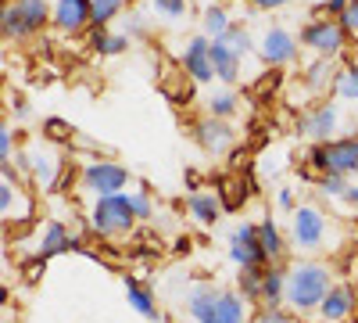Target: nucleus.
Segmentation results:
<instances>
[{
    "mask_svg": "<svg viewBox=\"0 0 358 323\" xmlns=\"http://www.w3.org/2000/svg\"><path fill=\"white\" fill-rule=\"evenodd\" d=\"M330 266L322 262H294L287 273V305L294 312H315L322 298L330 295Z\"/></svg>",
    "mask_w": 358,
    "mask_h": 323,
    "instance_id": "obj_1",
    "label": "nucleus"
},
{
    "mask_svg": "<svg viewBox=\"0 0 358 323\" xmlns=\"http://www.w3.org/2000/svg\"><path fill=\"white\" fill-rule=\"evenodd\" d=\"M136 223L133 194H104L97 198L94 212H90V230L101 238H115V233H129Z\"/></svg>",
    "mask_w": 358,
    "mask_h": 323,
    "instance_id": "obj_2",
    "label": "nucleus"
},
{
    "mask_svg": "<svg viewBox=\"0 0 358 323\" xmlns=\"http://www.w3.org/2000/svg\"><path fill=\"white\" fill-rule=\"evenodd\" d=\"M308 165L315 172H330V176H351L358 172V137H337V140H326V144H315L312 155H308Z\"/></svg>",
    "mask_w": 358,
    "mask_h": 323,
    "instance_id": "obj_3",
    "label": "nucleus"
},
{
    "mask_svg": "<svg viewBox=\"0 0 358 323\" xmlns=\"http://www.w3.org/2000/svg\"><path fill=\"white\" fill-rule=\"evenodd\" d=\"M47 18H54L47 0H15V4H4V36L8 40H25L40 33L47 25Z\"/></svg>",
    "mask_w": 358,
    "mask_h": 323,
    "instance_id": "obj_4",
    "label": "nucleus"
},
{
    "mask_svg": "<svg viewBox=\"0 0 358 323\" xmlns=\"http://www.w3.org/2000/svg\"><path fill=\"white\" fill-rule=\"evenodd\" d=\"M326 233H330V219L319 205H297L290 216V241L301 252H322Z\"/></svg>",
    "mask_w": 358,
    "mask_h": 323,
    "instance_id": "obj_5",
    "label": "nucleus"
},
{
    "mask_svg": "<svg viewBox=\"0 0 358 323\" xmlns=\"http://www.w3.org/2000/svg\"><path fill=\"white\" fill-rule=\"evenodd\" d=\"M126 184H129V169L118 165V162L94 158V162H86V169H83V187L94 191L97 198H104V194H122Z\"/></svg>",
    "mask_w": 358,
    "mask_h": 323,
    "instance_id": "obj_6",
    "label": "nucleus"
},
{
    "mask_svg": "<svg viewBox=\"0 0 358 323\" xmlns=\"http://www.w3.org/2000/svg\"><path fill=\"white\" fill-rule=\"evenodd\" d=\"M344 40H348V29H344L341 22H334V18H315V22H308V25L301 29V43L312 47L319 57L341 54Z\"/></svg>",
    "mask_w": 358,
    "mask_h": 323,
    "instance_id": "obj_7",
    "label": "nucleus"
},
{
    "mask_svg": "<svg viewBox=\"0 0 358 323\" xmlns=\"http://www.w3.org/2000/svg\"><path fill=\"white\" fill-rule=\"evenodd\" d=\"M229 259H233L241 270L268 266L265 255H262V241H258V223H241V226H233V233H229Z\"/></svg>",
    "mask_w": 358,
    "mask_h": 323,
    "instance_id": "obj_8",
    "label": "nucleus"
},
{
    "mask_svg": "<svg viewBox=\"0 0 358 323\" xmlns=\"http://www.w3.org/2000/svg\"><path fill=\"white\" fill-rule=\"evenodd\" d=\"M194 137H197V144H201L208 155H222V151H229V148H233V140H236L233 126H229L226 119H215V115L201 119V123L194 126Z\"/></svg>",
    "mask_w": 358,
    "mask_h": 323,
    "instance_id": "obj_9",
    "label": "nucleus"
},
{
    "mask_svg": "<svg viewBox=\"0 0 358 323\" xmlns=\"http://www.w3.org/2000/svg\"><path fill=\"white\" fill-rule=\"evenodd\" d=\"M94 22V0H57L54 4V25L62 33H83Z\"/></svg>",
    "mask_w": 358,
    "mask_h": 323,
    "instance_id": "obj_10",
    "label": "nucleus"
},
{
    "mask_svg": "<svg viewBox=\"0 0 358 323\" xmlns=\"http://www.w3.org/2000/svg\"><path fill=\"white\" fill-rule=\"evenodd\" d=\"M183 69L197 79V83H208L215 79V65H212V40L208 36H194L183 50Z\"/></svg>",
    "mask_w": 358,
    "mask_h": 323,
    "instance_id": "obj_11",
    "label": "nucleus"
},
{
    "mask_svg": "<svg viewBox=\"0 0 358 323\" xmlns=\"http://www.w3.org/2000/svg\"><path fill=\"white\" fill-rule=\"evenodd\" d=\"M337 123H341L337 104H315L312 111L301 115V133L312 137V140H319V144H326V140H330V133L337 130Z\"/></svg>",
    "mask_w": 358,
    "mask_h": 323,
    "instance_id": "obj_12",
    "label": "nucleus"
},
{
    "mask_svg": "<svg viewBox=\"0 0 358 323\" xmlns=\"http://www.w3.org/2000/svg\"><path fill=\"white\" fill-rule=\"evenodd\" d=\"M262 57L273 69H280V65H287V62L297 57V40L287 33V29H268V33L262 36Z\"/></svg>",
    "mask_w": 358,
    "mask_h": 323,
    "instance_id": "obj_13",
    "label": "nucleus"
},
{
    "mask_svg": "<svg viewBox=\"0 0 358 323\" xmlns=\"http://www.w3.org/2000/svg\"><path fill=\"white\" fill-rule=\"evenodd\" d=\"M355 309H358L355 287H351V284H334V287H330V295H326L322 305H319V316H322V319H330V323H341V319H348Z\"/></svg>",
    "mask_w": 358,
    "mask_h": 323,
    "instance_id": "obj_14",
    "label": "nucleus"
},
{
    "mask_svg": "<svg viewBox=\"0 0 358 323\" xmlns=\"http://www.w3.org/2000/svg\"><path fill=\"white\" fill-rule=\"evenodd\" d=\"M62 252H79V241L72 238V233L65 230L62 219H50L47 230H43V238H40V248H36V259H50V255H62Z\"/></svg>",
    "mask_w": 358,
    "mask_h": 323,
    "instance_id": "obj_15",
    "label": "nucleus"
},
{
    "mask_svg": "<svg viewBox=\"0 0 358 323\" xmlns=\"http://www.w3.org/2000/svg\"><path fill=\"white\" fill-rule=\"evenodd\" d=\"M219 295H222V291H215L212 284H201L194 295L187 298V312L197 323H222V316H219Z\"/></svg>",
    "mask_w": 358,
    "mask_h": 323,
    "instance_id": "obj_16",
    "label": "nucleus"
},
{
    "mask_svg": "<svg viewBox=\"0 0 358 323\" xmlns=\"http://www.w3.org/2000/svg\"><path fill=\"white\" fill-rule=\"evenodd\" d=\"M212 65H215V79L236 83V76H241V54L226 40H212Z\"/></svg>",
    "mask_w": 358,
    "mask_h": 323,
    "instance_id": "obj_17",
    "label": "nucleus"
},
{
    "mask_svg": "<svg viewBox=\"0 0 358 323\" xmlns=\"http://www.w3.org/2000/svg\"><path fill=\"white\" fill-rule=\"evenodd\" d=\"M187 205H190V216H194L201 226H215L219 216H222V201H219V194H212V191H194Z\"/></svg>",
    "mask_w": 358,
    "mask_h": 323,
    "instance_id": "obj_18",
    "label": "nucleus"
},
{
    "mask_svg": "<svg viewBox=\"0 0 358 323\" xmlns=\"http://www.w3.org/2000/svg\"><path fill=\"white\" fill-rule=\"evenodd\" d=\"M194 76L187 72V69H179V72H165L162 76V94L172 101V104H187L190 97H194Z\"/></svg>",
    "mask_w": 358,
    "mask_h": 323,
    "instance_id": "obj_19",
    "label": "nucleus"
},
{
    "mask_svg": "<svg viewBox=\"0 0 358 323\" xmlns=\"http://www.w3.org/2000/svg\"><path fill=\"white\" fill-rule=\"evenodd\" d=\"M262 305L280 309V302H287V273L276 266H265V280H262Z\"/></svg>",
    "mask_w": 358,
    "mask_h": 323,
    "instance_id": "obj_20",
    "label": "nucleus"
},
{
    "mask_svg": "<svg viewBox=\"0 0 358 323\" xmlns=\"http://www.w3.org/2000/svg\"><path fill=\"white\" fill-rule=\"evenodd\" d=\"M126 295H129V305H133L143 319H158V305H155L151 287H143L136 277H126Z\"/></svg>",
    "mask_w": 358,
    "mask_h": 323,
    "instance_id": "obj_21",
    "label": "nucleus"
},
{
    "mask_svg": "<svg viewBox=\"0 0 358 323\" xmlns=\"http://www.w3.org/2000/svg\"><path fill=\"white\" fill-rule=\"evenodd\" d=\"M258 241H262L265 262L273 266V262L283 255V233H280V226H276L273 219H262V223H258Z\"/></svg>",
    "mask_w": 358,
    "mask_h": 323,
    "instance_id": "obj_22",
    "label": "nucleus"
},
{
    "mask_svg": "<svg viewBox=\"0 0 358 323\" xmlns=\"http://www.w3.org/2000/svg\"><path fill=\"white\" fill-rule=\"evenodd\" d=\"M215 194H219V201H222V209H226V212H236V209L244 205V198H248V191H244V180H241V176H222Z\"/></svg>",
    "mask_w": 358,
    "mask_h": 323,
    "instance_id": "obj_23",
    "label": "nucleus"
},
{
    "mask_svg": "<svg viewBox=\"0 0 358 323\" xmlns=\"http://www.w3.org/2000/svg\"><path fill=\"white\" fill-rule=\"evenodd\" d=\"M219 316H222V323H248V298H241L236 291H222Z\"/></svg>",
    "mask_w": 358,
    "mask_h": 323,
    "instance_id": "obj_24",
    "label": "nucleus"
},
{
    "mask_svg": "<svg viewBox=\"0 0 358 323\" xmlns=\"http://www.w3.org/2000/svg\"><path fill=\"white\" fill-rule=\"evenodd\" d=\"M57 169H62V162H57V155H50V151H47V155L40 151V155L33 158V172H36V180H40L43 187H54V184H57Z\"/></svg>",
    "mask_w": 358,
    "mask_h": 323,
    "instance_id": "obj_25",
    "label": "nucleus"
},
{
    "mask_svg": "<svg viewBox=\"0 0 358 323\" xmlns=\"http://www.w3.org/2000/svg\"><path fill=\"white\" fill-rule=\"evenodd\" d=\"M229 25H233V22H229V15H226L222 8H208V11H204V36H208V40H222V36L229 33Z\"/></svg>",
    "mask_w": 358,
    "mask_h": 323,
    "instance_id": "obj_26",
    "label": "nucleus"
},
{
    "mask_svg": "<svg viewBox=\"0 0 358 323\" xmlns=\"http://www.w3.org/2000/svg\"><path fill=\"white\" fill-rule=\"evenodd\" d=\"M262 280H265V266H251V270H241V291H244V298L258 302L262 298Z\"/></svg>",
    "mask_w": 358,
    "mask_h": 323,
    "instance_id": "obj_27",
    "label": "nucleus"
},
{
    "mask_svg": "<svg viewBox=\"0 0 358 323\" xmlns=\"http://www.w3.org/2000/svg\"><path fill=\"white\" fill-rule=\"evenodd\" d=\"M334 90H337L341 97H348V101H358V69L341 72V76H337V83H334Z\"/></svg>",
    "mask_w": 358,
    "mask_h": 323,
    "instance_id": "obj_28",
    "label": "nucleus"
},
{
    "mask_svg": "<svg viewBox=\"0 0 358 323\" xmlns=\"http://www.w3.org/2000/svg\"><path fill=\"white\" fill-rule=\"evenodd\" d=\"M118 11H122V0H94V25H108Z\"/></svg>",
    "mask_w": 358,
    "mask_h": 323,
    "instance_id": "obj_29",
    "label": "nucleus"
},
{
    "mask_svg": "<svg viewBox=\"0 0 358 323\" xmlns=\"http://www.w3.org/2000/svg\"><path fill=\"white\" fill-rule=\"evenodd\" d=\"M222 40H226L236 54H241V57L251 50V36H248V29H244V25H229V33H226Z\"/></svg>",
    "mask_w": 358,
    "mask_h": 323,
    "instance_id": "obj_30",
    "label": "nucleus"
},
{
    "mask_svg": "<svg viewBox=\"0 0 358 323\" xmlns=\"http://www.w3.org/2000/svg\"><path fill=\"white\" fill-rule=\"evenodd\" d=\"M208 111H212L215 119H229V115L236 111V97L233 94H215L212 101H208Z\"/></svg>",
    "mask_w": 358,
    "mask_h": 323,
    "instance_id": "obj_31",
    "label": "nucleus"
},
{
    "mask_svg": "<svg viewBox=\"0 0 358 323\" xmlns=\"http://www.w3.org/2000/svg\"><path fill=\"white\" fill-rule=\"evenodd\" d=\"M319 191H322L326 198H344V191H348V176H330V172H326L322 180H319Z\"/></svg>",
    "mask_w": 358,
    "mask_h": 323,
    "instance_id": "obj_32",
    "label": "nucleus"
},
{
    "mask_svg": "<svg viewBox=\"0 0 358 323\" xmlns=\"http://www.w3.org/2000/svg\"><path fill=\"white\" fill-rule=\"evenodd\" d=\"M90 47H94L97 54H115V36L108 33L104 25H97L94 33H90Z\"/></svg>",
    "mask_w": 358,
    "mask_h": 323,
    "instance_id": "obj_33",
    "label": "nucleus"
},
{
    "mask_svg": "<svg viewBox=\"0 0 358 323\" xmlns=\"http://www.w3.org/2000/svg\"><path fill=\"white\" fill-rule=\"evenodd\" d=\"M155 11L169 18H183L187 15V0H155Z\"/></svg>",
    "mask_w": 358,
    "mask_h": 323,
    "instance_id": "obj_34",
    "label": "nucleus"
},
{
    "mask_svg": "<svg viewBox=\"0 0 358 323\" xmlns=\"http://www.w3.org/2000/svg\"><path fill=\"white\" fill-rule=\"evenodd\" d=\"M326 72H330V57H322L319 65H312L308 76H305V83L312 86V90H319V86H326Z\"/></svg>",
    "mask_w": 358,
    "mask_h": 323,
    "instance_id": "obj_35",
    "label": "nucleus"
},
{
    "mask_svg": "<svg viewBox=\"0 0 358 323\" xmlns=\"http://www.w3.org/2000/svg\"><path fill=\"white\" fill-rule=\"evenodd\" d=\"M43 130H47V140H69V137L76 133V130H72L69 123H62V119H47Z\"/></svg>",
    "mask_w": 358,
    "mask_h": 323,
    "instance_id": "obj_36",
    "label": "nucleus"
},
{
    "mask_svg": "<svg viewBox=\"0 0 358 323\" xmlns=\"http://www.w3.org/2000/svg\"><path fill=\"white\" fill-rule=\"evenodd\" d=\"M280 83H283V72L273 69V72H265V79L255 86V94H258V97H262V94H276V90H280Z\"/></svg>",
    "mask_w": 358,
    "mask_h": 323,
    "instance_id": "obj_37",
    "label": "nucleus"
},
{
    "mask_svg": "<svg viewBox=\"0 0 358 323\" xmlns=\"http://www.w3.org/2000/svg\"><path fill=\"white\" fill-rule=\"evenodd\" d=\"M133 209H136V219H151V216H155V205H151V194H147V191L133 194Z\"/></svg>",
    "mask_w": 358,
    "mask_h": 323,
    "instance_id": "obj_38",
    "label": "nucleus"
},
{
    "mask_svg": "<svg viewBox=\"0 0 358 323\" xmlns=\"http://www.w3.org/2000/svg\"><path fill=\"white\" fill-rule=\"evenodd\" d=\"M337 22H341V25L348 29L351 36H358V0H351V4H348V11H344V15H341Z\"/></svg>",
    "mask_w": 358,
    "mask_h": 323,
    "instance_id": "obj_39",
    "label": "nucleus"
},
{
    "mask_svg": "<svg viewBox=\"0 0 358 323\" xmlns=\"http://www.w3.org/2000/svg\"><path fill=\"white\" fill-rule=\"evenodd\" d=\"M255 323H294L283 309H268V305H262V312H258V319Z\"/></svg>",
    "mask_w": 358,
    "mask_h": 323,
    "instance_id": "obj_40",
    "label": "nucleus"
},
{
    "mask_svg": "<svg viewBox=\"0 0 358 323\" xmlns=\"http://www.w3.org/2000/svg\"><path fill=\"white\" fill-rule=\"evenodd\" d=\"M0 158H4V165H11V130L8 126L0 130Z\"/></svg>",
    "mask_w": 358,
    "mask_h": 323,
    "instance_id": "obj_41",
    "label": "nucleus"
},
{
    "mask_svg": "<svg viewBox=\"0 0 358 323\" xmlns=\"http://www.w3.org/2000/svg\"><path fill=\"white\" fill-rule=\"evenodd\" d=\"M348 4H351V0H326V4H322L319 11H326V15H337V18H341V15L348 11Z\"/></svg>",
    "mask_w": 358,
    "mask_h": 323,
    "instance_id": "obj_42",
    "label": "nucleus"
},
{
    "mask_svg": "<svg viewBox=\"0 0 358 323\" xmlns=\"http://www.w3.org/2000/svg\"><path fill=\"white\" fill-rule=\"evenodd\" d=\"M276 201H280V209H290V212H294V191H290V187H283Z\"/></svg>",
    "mask_w": 358,
    "mask_h": 323,
    "instance_id": "obj_43",
    "label": "nucleus"
},
{
    "mask_svg": "<svg viewBox=\"0 0 358 323\" xmlns=\"http://www.w3.org/2000/svg\"><path fill=\"white\" fill-rule=\"evenodd\" d=\"M255 8H262V11H276V8H283L287 0H251Z\"/></svg>",
    "mask_w": 358,
    "mask_h": 323,
    "instance_id": "obj_44",
    "label": "nucleus"
},
{
    "mask_svg": "<svg viewBox=\"0 0 358 323\" xmlns=\"http://www.w3.org/2000/svg\"><path fill=\"white\" fill-rule=\"evenodd\" d=\"M344 201H348V205H355V209H358V187H348V191H344Z\"/></svg>",
    "mask_w": 358,
    "mask_h": 323,
    "instance_id": "obj_45",
    "label": "nucleus"
},
{
    "mask_svg": "<svg viewBox=\"0 0 358 323\" xmlns=\"http://www.w3.org/2000/svg\"><path fill=\"white\" fill-rule=\"evenodd\" d=\"M4 323H8V319H4Z\"/></svg>",
    "mask_w": 358,
    "mask_h": 323,
    "instance_id": "obj_46",
    "label": "nucleus"
}]
</instances>
